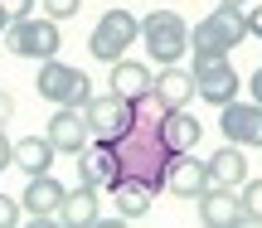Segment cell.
I'll use <instances>...</instances> for the list:
<instances>
[{"mask_svg": "<svg viewBox=\"0 0 262 228\" xmlns=\"http://www.w3.org/2000/svg\"><path fill=\"white\" fill-rule=\"evenodd\" d=\"M141 39V19L131 15V10H102V19L93 25V34H88V54L102 58V63H117V58H126V49Z\"/></svg>", "mask_w": 262, "mask_h": 228, "instance_id": "5b68a950", "label": "cell"}, {"mask_svg": "<svg viewBox=\"0 0 262 228\" xmlns=\"http://www.w3.org/2000/svg\"><path fill=\"white\" fill-rule=\"evenodd\" d=\"M248 34H253V39H262V5H253V10H248Z\"/></svg>", "mask_w": 262, "mask_h": 228, "instance_id": "d4e9b609", "label": "cell"}, {"mask_svg": "<svg viewBox=\"0 0 262 228\" xmlns=\"http://www.w3.org/2000/svg\"><path fill=\"white\" fill-rule=\"evenodd\" d=\"M78 180L93 185V190L112 194V185L122 180V161H117V141L107 136H93V141L78 151Z\"/></svg>", "mask_w": 262, "mask_h": 228, "instance_id": "52a82bcc", "label": "cell"}, {"mask_svg": "<svg viewBox=\"0 0 262 228\" xmlns=\"http://www.w3.org/2000/svg\"><path fill=\"white\" fill-rule=\"evenodd\" d=\"M219 5H233V10H248V0H219Z\"/></svg>", "mask_w": 262, "mask_h": 228, "instance_id": "f1b7e54d", "label": "cell"}, {"mask_svg": "<svg viewBox=\"0 0 262 228\" xmlns=\"http://www.w3.org/2000/svg\"><path fill=\"white\" fill-rule=\"evenodd\" d=\"M10 117H15V97H10V93H5V87H0V126H5V122H10Z\"/></svg>", "mask_w": 262, "mask_h": 228, "instance_id": "4316f807", "label": "cell"}, {"mask_svg": "<svg viewBox=\"0 0 262 228\" xmlns=\"http://www.w3.org/2000/svg\"><path fill=\"white\" fill-rule=\"evenodd\" d=\"M194 97L209 107H228L238 93H243V83H238V68L228 63V54H214V58H194Z\"/></svg>", "mask_w": 262, "mask_h": 228, "instance_id": "8992f818", "label": "cell"}, {"mask_svg": "<svg viewBox=\"0 0 262 228\" xmlns=\"http://www.w3.org/2000/svg\"><path fill=\"white\" fill-rule=\"evenodd\" d=\"M248 97H253V102H262V68L248 78Z\"/></svg>", "mask_w": 262, "mask_h": 228, "instance_id": "83f0119b", "label": "cell"}, {"mask_svg": "<svg viewBox=\"0 0 262 228\" xmlns=\"http://www.w3.org/2000/svg\"><path fill=\"white\" fill-rule=\"evenodd\" d=\"M156 194H160L156 185L131 180V175L112 185V204H117V214H122L126 223H131V219H146V214H150V204H156Z\"/></svg>", "mask_w": 262, "mask_h": 228, "instance_id": "5bb4252c", "label": "cell"}, {"mask_svg": "<svg viewBox=\"0 0 262 228\" xmlns=\"http://www.w3.org/2000/svg\"><path fill=\"white\" fill-rule=\"evenodd\" d=\"M243 209H248V223H262V180H248L243 190Z\"/></svg>", "mask_w": 262, "mask_h": 228, "instance_id": "44dd1931", "label": "cell"}, {"mask_svg": "<svg viewBox=\"0 0 262 228\" xmlns=\"http://www.w3.org/2000/svg\"><path fill=\"white\" fill-rule=\"evenodd\" d=\"M209 170H214V185H228V190H243L253 175H248V155H243V146H233V141H224L214 155H209Z\"/></svg>", "mask_w": 262, "mask_h": 228, "instance_id": "e0dca14e", "label": "cell"}, {"mask_svg": "<svg viewBox=\"0 0 262 228\" xmlns=\"http://www.w3.org/2000/svg\"><path fill=\"white\" fill-rule=\"evenodd\" d=\"M34 93L54 107H88L93 102V83H88L83 68L63 63V58H44L39 63V78H34Z\"/></svg>", "mask_w": 262, "mask_h": 228, "instance_id": "277c9868", "label": "cell"}, {"mask_svg": "<svg viewBox=\"0 0 262 228\" xmlns=\"http://www.w3.org/2000/svg\"><path fill=\"white\" fill-rule=\"evenodd\" d=\"M194 204H199V223H209V228H243L248 223L243 194L228 190V185H209Z\"/></svg>", "mask_w": 262, "mask_h": 228, "instance_id": "30bf717a", "label": "cell"}, {"mask_svg": "<svg viewBox=\"0 0 262 228\" xmlns=\"http://www.w3.org/2000/svg\"><path fill=\"white\" fill-rule=\"evenodd\" d=\"M78 10H83V0H44V15H54V19H73Z\"/></svg>", "mask_w": 262, "mask_h": 228, "instance_id": "603a6c76", "label": "cell"}, {"mask_svg": "<svg viewBox=\"0 0 262 228\" xmlns=\"http://www.w3.org/2000/svg\"><path fill=\"white\" fill-rule=\"evenodd\" d=\"M199 136H204V126H199V117L189 112V107H170L165 112V141H170V151H194L199 146Z\"/></svg>", "mask_w": 262, "mask_h": 228, "instance_id": "ffe728a7", "label": "cell"}, {"mask_svg": "<svg viewBox=\"0 0 262 228\" xmlns=\"http://www.w3.org/2000/svg\"><path fill=\"white\" fill-rule=\"evenodd\" d=\"M97 194H102V190H93V185H83V180H78V190H68V194H63V204H58L54 223H63V228L97 223Z\"/></svg>", "mask_w": 262, "mask_h": 228, "instance_id": "2e32d148", "label": "cell"}, {"mask_svg": "<svg viewBox=\"0 0 262 228\" xmlns=\"http://www.w3.org/2000/svg\"><path fill=\"white\" fill-rule=\"evenodd\" d=\"M0 5H5V15H10V19H25V15H34L39 0H0Z\"/></svg>", "mask_w": 262, "mask_h": 228, "instance_id": "cb8c5ba5", "label": "cell"}, {"mask_svg": "<svg viewBox=\"0 0 262 228\" xmlns=\"http://www.w3.org/2000/svg\"><path fill=\"white\" fill-rule=\"evenodd\" d=\"M63 185L54 180V170H44V175H29V185H25V194H19V204H25V214L29 219H49L54 223V214H58V204H63Z\"/></svg>", "mask_w": 262, "mask_h": 228, "instance_id": "4fadbf2b", "label": "cell"}, {"mask_svg": "<svg viewBox=\"0 0 262 228\" xmlns=\"http://www.w3.org/2000/svg\"><path fill=\"white\" fill-rule=\"evenodd\" d=\"M219 131H224V141L243 146V151H262V102L233 97L228 107H219Z\"/></svg>", "mask_w": 262, "mask_h": 228, "instance_id": "ba28073f", "label": "cell"}, {"mask_svg": "<svg viewBox=\"0 0 262 228\" xmlns=\"http://www.w3.org/2000/svg\"><path fill=\"white\" fill-rule=\"evenodd\" d=\"M54 141L49 136H19L15 141V155H10V165L15 170H25V175H44V170H54Z\"/></svg>", "mask_w": 262, "mask_h": 228, "instance_id": "ac0fdd59", "label": "cell"}, {"mask_svg": "<svg viewBox=\"0 0 262 228\" xmlns=\"http://www.w3.org/2000/svg\"><path fill=\"white\" fill-rule=\"evenodd\" d=\"M209 185H214L209 161H194L189 151H180L175 161H170V175H165V190H170V194H180V199H199Z\"/></svg>", "mask_w": 262, "mask_h": 228, "instance_id": "7c38bea8", "label": "cell"}, {"mask_svg": "<svg viewBox=\"0 0 262 228\" xmlns=\"http://www.w3.org/2000/svg\"><path fill=\"white\" fill-rule=\"evenodd\" d=\"M10 155H15V141H10V136H5V126H0V170L10 165Z\"/></svg>", "mask_w": 262, "mask_h": 228, "instance_id": "484cf974", "label": "cell"}, {"mask_svg": "<svg viewBox=\"0 0 262 228\" xmlns=\"http://www.w3.org/2000/svg\"><path fill=\"white\" fill-rule=\"evenodd\" d=\"M19 219H25V204L10 199V194H0V228H15Z\"/></svg>", "mask_w": 262, "mask_h": 228, "instance_id": "7402d4cb", "label": "cell"}, {"mask_svg": "<svg viewBox=\"0 0 262 228\" xmlns=\"http://www.w3.org/2000/svg\"><path fill=\"white\" fill-rule=\"evenodd\" d=\"M5 29H10V15H5V5H0V34H5Z\"/></svg>", "mask_w": 262, "mask_h": 228, "instance_id": "f546056e", "label": "cell"}, {"mask_svg": "<svg viewBox=\"0 0 262 228\" xmlns=\"http://www.w3.org/2000/svg\"><path fill=\"white\" fill-rule=\"evenodd\" d=\"M83 112H88V126H93V136H107V141H117V136H126V131H131V122H136V97L102 93V97H93Z\"/></svg>", "mask_w": 262, "mask_h": 228, "instance_id": "9c48e42d", "label": "cell"}, {"mask_svg": "<svg viewBox=\"0 0 262 228\" xmlns=\"http://www.w3.org/2000/svg\"><path fill=\"white\" fill-rule=\"evenodd\" d=\"M248 39V10L219 5L189 29V54L194 58H214V54H233L238 44Z\"/></svg>", "mask_w": 262, "mask_h": 228, "instance_id": "6da1fadb", "label": "cell"}, {"mask_svg": "<svg viewBox=\"0 0 262 228\" xmlns=\"http://www.w3.org/2000/svg\"><path fill=\"white\" fill-rule=\"evenodd\" d=\"M44 136L54 141V151H58V155H78L88 141H93L88 112H83V107H58V112L44 122Z\"/></svg>", "mask_w": 262, "mask_h": 228, "instance_id": "8fae6325", "label": "cell"}, {"mask_svg": "<svg viewBox=\"0 0 262 228\" xmlns=\"http://www.w3.org/2000/svg\"><path fill=\"white\" fill-rule=\"evenodd\" d=\"M5 49L15 58H58V49H63V29H58L54 15H25V19H10L5 29Z\"/></svg>", "mask_w": 262, "mask_h": 228, "instance_id": "3957f363", "label": "cell"}, {"mask_svg": "<svg viewBox=\"0 0 262 228\" xmlns=\"http://www.w3.org/2000/svg\"><path fill=\"white\" fill-rule=\"evenodd\" d=\"M150 93H156L160 107H189V97H194V73L180 68V63H165L160 78L150 83Z\"/></svg>", "mask_w": 262, "mask_h": 228, "instance_id": "9a60e30c", "label": "cell"}, {"mask_svg": "<svg viewBox=\"0 0 262 228\" xmlns=\"http://www.w3.org/2000/svg\"><path fill=\"white\" fill-rule=\"evenodd\" d=\"M141 49L150 54V63H180V58L189 54V25L185 15H175V10H150L146 19H141Z\"/></svg>", "mask_w": 262, "mask_h": 228, "instance_id": "7a4b0ae2", "label": "cell"}, {"mask_svg": "<svg viewBox=\"0 0 262 228\" xmlns=\"http://www.w3.org/2000/svg\"><path fill=\"white\" fill-rule=\"evenodd\" d=\"M150 83H156V73H150L146 63H136V58H117L112 73H107V87L122 93V97H146Z\"/></svg>", "mask_w": 262, "mask_h": 228, "instance_id": "d6986e66", "label": "cell"}]
</instances>
